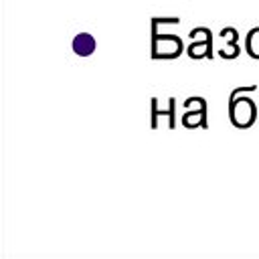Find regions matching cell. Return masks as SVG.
Returning <instances> with one entry per match:
<instances>
[{
    "instance_id": "1",
    "label": "cell",
    "mask_w": 259,
    "mask_h": 259,
    "mask_svg": "<svg viewBox=\"0 0 259 259\" xmlns=\"http://www.w3.org/2000/svg\"><path fill=\"white\" fill-rule=\"evenodd\" d=\"M229 117L235 127H241V130L251 127L253 121L257 119V107L251 101V97H245V95L241 99L235 97L233 101H229Z\"/></svg>"
},
{
    "instance_id": "2",
    "label": "cell",
    "mask_w": 259,
    "mask_h": 259,
    "mask_svg": "<svg viewBox=\"0 0 259 259\" xmlns=\"http://www.w3.org/2000/svg\"><path fill=\"white\" fill-rule=\"evenodd\" d=\"M184 51L180 36L176 34H152V59H176Z\"/></svg>"
},
{
    "instance_id": "3",
    "label": "cell",
    "mask_w": 259,
    "mask_h": 259,
    "mask_svg": "<svg viewBox=\"0 0 259 259\" xmlns=\"http://www.w3.org/2000/svg\"><path fill=\"white\" fill-rule=\"evenodd\" d=\"M160 115H168V127L170 130L176 127V99L174 97L168 99V109H158V99L152 97V130L158 127V117Z\"/></svg>"
},
{
    "instance_id": "4",
    "label": "cell",
    "mask_w": 259,
    "mask_h": 259,
    "mask_svg": "<svg viewBox=\"0 0 259 259\" xmlns=\"http://www.w3.org/2000/svg\"><path fill=\"white\" fill-rule=\"evenodd\" d=\"M182 125L184 127H188V130H192V127H206L208 123H206V101L198 107V109H188V111H184V115H182Z\"/></svg>"
},
{
    "instance_id": "5",
    "label": "cell",
    "mask_w": 259,
    "mask_h": 259,
    "mask_svg": "<svg viewBox=\"0 0 259 259\" xmlns=\"http://www.w3.org/2000/svg\"><path fill=\"white\" fill-rule=\"evenodd\" d=\"M97 47V40L93 38V34L89 32H79L75 38H73V51L75 55L79 57H89Z\"/></svg>"
},
{
    "instance_id": "6",
    "label": "cell",
    "mask_w": 259,
    "mask_h": 259,
    "mask_svg": "<svg viewBox=\"0 0 259 259\" xmlns=\"http://www.w3.org/2000/svg\"><path fill=\"white\" fill-rule=\"evenodd\" d=\"M188 51V57L190 59H202V57H208L212 59V32L204 36V40H196L186 49Z\"/></svg>"
},
{
    "instance_id": "7",
    "label": "cell",
    "mask_w": 259,
    "mask_h": 259,
    "mask_svg": "<svg viewBox=\"0 0 259 259\" xmlns=\"http://www.w3.org/2000/svg\"><path fill=\"white\" fill-rule=\"evenodd\" d=\"M245 51L249 57L253 59H259V26L251 28L245 36Z\"/></svg>"
}]
</instances>
